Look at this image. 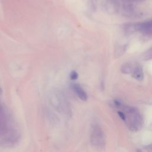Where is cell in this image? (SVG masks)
Returning <instances> with one entry per match:
<instances>
[{
    "mask_svg": "<svg viewBox=\"0 0 152 152\" xmlns=\"http://www.w3.org/2000/svg\"><path fill=\"white\" fill-rule=\"evenodd\" d=\"M52 105L59 112L63 114L69 115L71 109L67 99L61 93H56L52 95L51 98Z\"/></svg>",
    "mask_w": 152,
    "mask_h": 152,
    "instance_id": "1",
    "label": "cell"
},
{
    "mask_svg": "<svg viewBox=\"0 0 152 152\" xmlns=\"http://www.w3.org/2000/svg\"><path fill=\"white\" fill-rule=\"evenodd\" d=\"M90 143L91 145L96 148H103L105 145V134L100 128L98 125H95L91 128L90 134Z\"/></svg>",
    "mask_w": 152,
    "mask_h": 152,
    "instance_id": "2",
    "label": "cell"
},
{
    "mask_svg": "<svg viewBox=\"0 0 152 152\" xmlns=\"http://www.w3.org/2000/svg\"><path fill=\"white\" fill-rule=\"evenodd\" d=\"M121 11L124 16L130 18L139 17L141 15V13L134 7L132 3H124L121 7Z\"/></svg>",
    "mask_w": 152,
    "mask_h": 152,
    "instance_id": "3",
    "label": "cell"
},
{
    "mask_svg": "<svg viewBox=\"0 0 152 152\" xmlns=\"http://www.w3.org/2000/svg\"><path fill=\"white\" fill-rule=\"evenodd\" d=\"M72 88L73 91L75 92V95L81 100L86 101L88 99L87 93L85 91L83 87L77 83H73L72 84Z\"/></svg>",
    "mask_w": 152,
    "mask_h": 152,
    "instance_id": "4",
    "label": "cell"
},
{
    "mask_svg": "<svg viewBox=\"0 0 152 152\" xmlns=\"http://www.w3.org/2000/svg\"><path fill=\"white\" fill-rule=\"evenodd\" d=\"M132 77L137 80L141 81L144 78V74H143V69L141 67L140 65H137L136 67L133 69L132 72Z\"/></svg>",
    "mask_w": 152,
    "mask_h": 152,
    "instance_id": "5",
    "label": "cell"
},
{
    "mask_svg": "<svg viewBox=\"0 0 152 152\" xmlns=\"http://www.w3.org/2000/svg\"><path fill=\"white\" fill-rule=\"evenodd\" d=\"M133 67L130 63H125L121 67V71L124 74H130L133 71Z\"/></svg>",
    "mask_w": 152,
    "mask_h": 152,
    "instance_id": "6",
    "label": "cell"
},
{
    "mask_svg": "<svg viewBox=\"0 0 152 152\" xmlns=\"http://www.w3.org/2000/svg\"><path fill=\"white\" fill-rule=\"evenodd\" d=\"M143 60L145 61H149L152 59V48L149 49L147 52H146L143 55Z\"/></svg>",
    "mask_w": 152,
    "mask_h": 152,
    "instance_id": "7",
    "label": "cell"
},
{
    "mask_svg": "<svg viewBox=\"0 0 152 152\" xmlns=\"http://www.w3.org/2000/svg\"><path fill=\"white\" fill-rule=\"evenodd\" d=\"M70 78L71 80L75 81L79 78V74L77 71H72L70 74Z\"/></svg>",
    "mask_w": 152,
    "mask_h": 152,
    "instance_id": "8",
    "label": "cell"
},
{
    "mask_svg": "<svg viewBox=\"0 0 152 152\" xmlns=\"http://www.w3.org/2000/svg\"><path fill=\"white\" fill-rule=\"evenodd\" d=\"M123 3H140L145 0H122Z\"/></svg>",
    "mask_w": 152,
    "mask_h": 152,
    "instance_id": "9",
    "label": "cell"
},
{
    "mask_svg": "<svg viewBox=\"0 0 152 152\" xmlns=\"http://www.w3.org/2000/svg\"><path fill=\"white\" fill-rule=\"evenodd\" d=\"M118 115H119V116H120V118H121L122 120H124V121L126 120V116H125V115L124 114V112H122L121 111H119V112H118Z\"/></svg>",
    "mask_w": 152,
    "mask_h": 152,
    "instance_id": "10",
    "label": "cell"
}]
</instances>
